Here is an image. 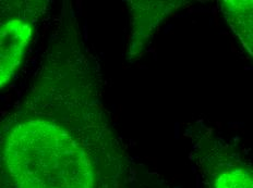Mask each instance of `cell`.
<instances>
[{
	"label": "cell",
	"instance_id": "cell-3",
	"mask_svg": "<svg viewBox=\"0 0 253 188\" xmlns=\"http://www.w3.org/2000/svg\"><path fill=\"white\" fill-rule=\"evenodd\" d=\"M201 169L209 188H252L251 166L233 154H218L202 160Z\"/></svg>",
	"mask_w": 253,
	"mask_h": 188
},
{
	"label": "cell",
	"instance_id": "cell-4",
	"mask_svg": "<svg viewBox=\"0 0 253 188\" xmlns=\"http://www.w3.org/2000/svg\"><path fill=\"white\" fill-rule=\"evenodd\" d=\"M221 10L231 29L252 55V1H223Z\"/></svg>",
	"mask_w": 253,
	"mask_h": 188
},
{
	"label": "cell",
	"instance_id": "cell-2",
	"mask_svg": "<svg viewBox=\"0 0 253 188\" xmlns=\"http://www.w3.org/2000/svg\"><path fill=\"white\" fill-rule=\"evenodd\" d=\"M47 8L44 0H0V90L22 64Z\"/></svg>",
	"mask_w": 253,
	"mask_h": 188
},
{
	"label": "cell",
	"instance_id": "cell-1",
	"mask_svg": "<svg viewBox=\"0 0 253 188\" xmlns=\"http://www.w3.org/2000/svg\"><path fill=\"white\" fill-rule=\"evenodd\" d=\"M76 28L61 25L33 81L0 116V188H161L119 144Z\"/></svg>",
	"mask_w": 253,
	"mask_h": 188
}]
</instances>
